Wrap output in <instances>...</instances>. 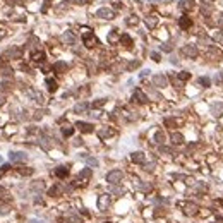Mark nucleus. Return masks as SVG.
<instances>
[{"instance_id": "1", "label": "nucleus", "mask_w": 223, "mask_h": 223, "mask_svg": "<svg viewBox=\"0 0 223 223\" xmlns=\"http://www.w3.org/2000/svg\"><path fill=\"white\" fill-rule=\"evenodd\" d=\"M122 179H124L122 170H112V172L106 173V182L112 184V185H117L119 182H122Z\"/></svg>"}, {"instance_id": "2", "label": "nucleus", "mask_w": 223, "mask_h": 223, "mask_svg": "<svg viewBox=\"0 0 223 223\" xmlns=\"http://www.w3.org/2000/svg\"><path fill=\"white\" fill-rule=\"evenodd\" d=\"M96 17H100V19H106V21H112L115 17V12L108 7H101V9L96 10Z\"/></svg>"}, {"instance_id": "3", "label": "nucleus", "mask_w": 223, "mask_h": 223, "mask_svg": "<svg viewBox=\"0 0 223 223\" xmlns=\"http://www.w3.org/2000/svg\"><path fill=\"white\" fill-rule=\"evenodd\" d=\"M153 84L156 88H167L168 86V77L165 74H154L153 76Z\"/></svg>"}, {"instance_id": "4", "label": "nucleus", "mask_w": 223, "mask_h": 223, "mask_svg": "<svg viewBox=\"0 0 223 223\" xmlns=\"http://www.w3.org/2000/svg\"><path fill=\"white\" fill-rule=\"evenodd\" d=\"M4 55L7 59H10V60H16V59H21L22 57V50H21V46H10Z\"/></svg>"}, {"instance_id": "5", "label": "nucleus", "mask_w": 223, "mask_h": 223, "mask_svg": "<svg viewBox=\"0 0 223 223\" xmlns=\"http://www.w3.org/2000/svg\"><path fill=\"white\" fill-rule=\"evenodd\" d=\"M82 41H84V45H86L88 48H93V46H96V45H98V38L93 34L91 31H89V33H84Z\"/></svg>"}, {"instance_id": "6", "label": "nucleus", "mask_w": 223, "mask_h": 223, "mask_svg": "<svg viewBox=\"0 0 223 223\" xmlns=\"http://www.w3.org/2000/svg\"><path fill=\"white\" fill-rule=\"evenodd\" d=\"M182 53L185 57H189V59H196L197 57V46L196 45H185L182 48Z\"/></svg>"}, {"instance_id": "7", "label": "nucleus", "mask_w": 223, "mask_h": 223, "mask_svg": "<svg viewBox=\"0 0 223 223\" xmlns=\"http://www.w3.org/2000/svg\"><path fill=\"white\" fill-rule=\"evenodd\" d=\"M28 156H26V153H22V151H10L9 154V160L12 163H21V162H24Z\"/></svg>"}, {"instance_id": "8", "label": "nucleus", "mask_w": 223, "mask_h": 223, "mask_svg": "<svg viewBox=\"0 0 223 223\" xmlns=\"http://www.w3.org/2000/svg\"><path fill=\"white\" fill-rule=\"evenodd\" d=\"M208 57L211 59V60H222L223 59V51L218 48V46H211L209 50H208Z\"/></svg>"}, {"instance_id": "9", "label": "nucleus", "mask_w": 223, "mask_h": 223, "mask_svg": "<svg viewBox=\"0 0 223 223\" xmlns=\"http://www.w3.org/2000/svg\"><path fill=\"white\" fill-rule=\"evenodd\" d=\"M108 206H110V197H108V194L100 196V199H98V208H100V211H106Z\"/></svg>"}, {"instance_id": "10", "label": "nucleus", "mask_w": 223, "mask_h": 223, "mask_svg": "<svg viewBox=\"0 0 223 223\" xmlns=\"http://www.w3.org/2000/svg\"><path fill=\"white\" fill-rule=\"evenodd\" d=\"M184 213L187 216H194L197 213V204L196 203H184Z\"/></svg>"}, {"instance_id": "11", "label": "nucleus", "mask_w": 223, "mask_h": 223, "mask_svg": "<svg viewBox=\"0 0 223 223\" xmlns=\"http://www.w3.org/2000/svg\"><path fill=\"white\" fill-rule=\"evenodd\" d=\"M76 127L79 129L81 132H84V134H88V132H93L94 131V127H93L91 124H88V122H76Z\"/></svg>"}, {"instance_id": "12", "label": "nucleus", "mask_w": 223, "mask_h": 223, "mask_svg": "<svg viewBox=\"0 0 223 223\" xmlns=\"http://www.w3.org/2000/svg\"><path fill=\"white\" fill-rule=\"evenodd\" d=\"M132 98H134V100H136L137 103H141V105L148 103V96H146V94L142 93V89H136V91H134V96H132Z\"/></svg>"}, {"instance_id": "13", "label": "nucleus", "mask_w": 223, "mask_h": 223, "mask_svg": "<svg viewBox=\"0 0 223 223\" xmlns=\"http://www.w3.org/2000/svg\"><path fill=\"white\" fill-rule=\"evenodd\" d=\"M62 41H64L65 45H74V43H76V36H74V33H72V31H65V33L62 34Z\"/></svg>"}, {"instance_id": "14", "label": "nucleus", "mask_w": 223, "mask_h": 223, "mask_svg": "<svg viewBox=\"0 0 223 223\" xmlns=\"http://www.w3.org/2000/svg\"><path fill=\"white\" fill-rule=\"evenodd\" d=\"M211 113H213L214 117H222L223 115V101L213 103L211 105Z\"/></svg>"}, {"instance_id": "15", "label": "nucleus", "mask_w": 223, "mask_h": 223, "mask_svg": "<svg viewBox=\"0 0 223 223\" xmlns=\"http://www.w3.org/2000/svg\"><path fill=\"white\" fill-rule=\"evenodd\" d=\"M179 26H180V29H189V28L192 26V19L187 17V16H182V17L179 19Z\"/></svg>"}, {"instance_id": "16", "label": "nucleus", "mask_w": 223, "mask_h": 223, "mask_svg": "<svg viewBox=\"0 0 223 223\" xmlns=\"http://www.w3.org/2000/svg\"><path fill=\"white\" fill-rule=\"evenodd\" d=\"M55 175H57L59 179H65V177L69 175V167H65V165L57 167V168H55Z\"/></svg>"}, {"instance_id": "17", "label": "nucleus", "mask_w": 223, "mask_h": 223, "mask_svg": "<svg viewBox=\"0 0 223 223\" xmlns=\"http://www.w3.org/2000/svg\"><path fill=\"white\" fill-rule=\"evenodd\" d=\"M91 175H93L91 168H84V170L77 175V180H79V182H86V180H89V179H91Z\"/></svg>"}, {"instance_id": "18", "label": "nucleus", "mask_w": 223, "mask_h": 223, "mask_svg": "<svg viewBox=\"0 0 223 223\" xmlns=\"http://www.w3.org/2000/svg\"><path fill=\"white\" fill-rule=\"evenodd\" d=\"M144 160H146V156H144L142 151H136V153L131 154V162L132 163H144Z\"/></svg>"}, {"instance_id": "19", "label": "nucleus", "mask_w": 223, "mask_h": 223, "mask_svg": "<svg viewBox=\"0 0 223 223\" xmlns=\"http://www.w3.org/2000/svg\"><path fill=\"white\" fill-rule=\"evenodd\" d=\"M67 69H69L67 62H62V60H60V62H55V64H53V71H55V72H59V74L65 72Z\"/></svg>"}, {"instance_id": "20", "label": "nucleus", "mask_w": 223, "mask_h": 223, "mask_svg": "<svg viewBox=\"0 0 223 223\" xmlns=\"http://www.w3.org/2000/svg\"><path fill=\"white\" fill-rule=\"evenodd\" d=\"M26 93L29 94V96L33 98V100H36V101L40 103V105H43V101H45V100H43V94H41V93L34 91V89H26Z\"/></svg>"}, {"instance_id": "21", "label": "nucleus", "mask_w": 223, "mask_h": 223, "mask_svg": "<svg viewBox=\"0 0 223 223\" xmlns=\"http://www.w3.org/2000/svg\"><path fill=\"white\" fill-rule=\"evenodd\" d=\"M194 7V0H180L179 2V9L180 10H191Z\"/></svg>"}, {"instance_id": "22", "label": "nucleus", "mask_w": 223, "mask_h": 223, "mask_svg": "<svg viewBox=\"0 0 223 223\" xmlns=\"http://www.w3.org/2000/svg\"><path fill=\"white\" fill-rule=\"evenodd\" d=\"M144 22H146V26H148L149 29H153V28L158 24V17H156V16H148V17L144 19Z\"/></svg>"}, {"instance_id": "23", "label": "nucleus", "mask_w": 223, "mask_h": 223, "mask_svg": "<svg viewBox=\"0 0 223 223\" xmlns=\"http://www.w3.org/2000/svg\"><path fill=\"white\" fill-rule=\"evenodd\" d=\"M33 168H29V167H19L17 168V173H19L21 177H29V175H33Z\"/></svg>"}, {"instance_id": "24", "label": "nucleus", "mask_w": 223, "mask_h": 223, "mask_svg": "<svg viewBox=\"0 0 223 223\" xmlns=\"http://www.w3.org/2000/svg\"><path fill=\"white\" fill-rule=\"evenodd\" d=\"M113 134H115V131H113V129H110V127H105V129H101V131H100V137H101V139H105V137H112Z\"/></svg>"}, {"instance_id": "25", "label": "nucleus", "mask_w": 223, "mask_h": 223, "mask_svg": "<svg viewBox=\"0 0 223 223\" xmlns=\"http://www.w3.org/2000/svg\"><path fill=\"white\" fill-rule=\"evenodd\" d=\"M172 142L173 144H182L184 142V136L180 132H172Z\"/></svg>"}, {"instance_id": "26", "label": "nucleus", "mask_w": 223, "mask_h": 223, "mask_svg": "<svg viewBox=\"0 0 223 223\" xmlns=\"http://www.w3.org/2000/svg\"><path fill=\"white\" fill-rule=\"evenodd\" d=\"M120 43L124 45V46H127V48H129V46H132V38L129 36V34H122V36H120Z\"/></svg>"}, {"instance_id": "27", "label": "nucleus", "mask_w": 223, "mask_h": 223, "mask_svg": "<svg viewBox=\"0 0 223 223\" xmlns=\"http://www.w3.org/2000/svg\"><path fill=\"white\" fill-rule=\"evenodd\" d=\"M46 88H48L50 93H55L57 88H59V86H57V81H55V79H46Z\"/></svg>"}, {"instance_id": "28", "label": "nucleus", "mask_w": 223, "mask_h": 223, "mask_svg": "<svg viewBox=\"0 0 223 223\" xmlns=\"http://www.w3.org/2000/svg\"><path fill=\"white\" fill-rule=\"evenodd\" d=\"M48 194H50L51 197H57V196H60V194H62V185H53L50 191H48Z\"/></svg>"}, {"instance_id": "29", "label": "nucleus", "mask_w": 223, "mask_h": 223, "mask_svg": "<svg viewBox=\"0 0 223 223\" xmlns=\"http://www.w3.org/2000/svg\"><path fill=\"white\" fill-rule=\"evenodd\" d=\"M88 106H89V105H88V103H77V105H76V106H74V112H76V113H82V112H86L88 110Z\"/></svg>"}, {"instance_id": "30", "label": "nucleus", "mask_w": 223, "mask_h": 223, "mask_svg": "<svg viewBox=\"0 0 223 223\" xmlns=\"http://www.w3.org/2000/svg\"><path fill=\"white\" fill-rule=\"evenodd\" d=\"M62 134H64L65 137H71L72 134H74V127H71V125H64V127H62Z\"/></svg>"}, {"instance_id": "31", "label": "nucleus", "mask_w": 223, "mask_h": 223, "mask_svg": "<svg viewBox=\"0 0 223 223\" xmlns=\"http://www.w3.org/2000/svg\"><path fill=\"white\" fill-rule=\"evenodd\" d=\"M86 163H88V167H93V168H96L100 165V162L96 158H93V156H86Z\"/></svg>"}, {"instance_id": "32", "label": "nucleus", "mask_w": 223, "mask_h": 223, "mask_svg": "<svg viewBox=\"0 0 223 223\" xmlns=\"http://www.w3.org/2000/svg\"><path fill=\"white\" fill-rule=\"evenodd\" d=\"M177 79H179V81L182 82V81H187V79H191V74H189V72H179V76H177Z\"/></svg>"}, {"instance_id": "33", "label": "nucleus", "mask_w": 223, "mask_h": 223, "mask_svg": "<svg viewBox=\"0 0 223 223\" xmlns=\"http://www.w3.org/2000/svg\"><path fill=\"white\" fill-rule=\"evenodd\" d=\"M154 141L158 142V144H162V142L165 141V134H163L162 131H158L156 134H154Z\"/></svg>"}, {"instance_id": "34", "label": "nucleus", "mask_w": 223, "mask_h": 223, "mask_svg": "<svg viewBox=\"0 0 223 223\" xmlns=\"http://www.w3.org/2000/svg\"><path fill=\"white\" fill-rule=\"evenodd\" d=\"M110 192L113 194V196H122V194H124V189H122V187H117V185H113V187L110 189Z\"/></svg>"}, {"instance_id": "35", "label": "nucleus", "mask_w": 223, "mask_h": 223, "mask_svg": "<svg viewBox=\"0 0 223 223\" xmlns=\"http://www.w3.org/2000/svg\"><path fill=\"white\" fill-rule=\"evenodd\" d=\"M46 141H48L46 137H41V139H40V144H41V148H43L45 151H48V149H50V142H46Z\"/></svg>"}, {"instance_id": "36", "label": "nucleus", "mask_w": 223, "mask_h": 223, "mask_svg": "<svg viewBox=\"0 0 223 223\" xmlns=\"http://www.w3.org/2000/svg\"><path fill=\"white\" fill-rule=\"evenodd\" d=\"M125 22H127L129 26H136V24L139 22V19H137L136 16H131V17H127V21H125Z\"/></svg>"}, {"instance_id": "37", "label": "nucleus", "mask_w": 223, "mask_h": 223, "mask_svg": "<svg viewBox=\"0 0 223 223\" xmlns=\"http://www.w3.org/2000/svg\"><path fill=\"white\" fill-rule=\"evenodd\" d=\"M0 74H2V76H12V69H10L9 65H7V67H2V69H0Z\"/></svg>"}, {"instance_id": "38", "label": "nucleus", "mask_w": 223, "mask_h": 223, "mask_svg": "<svg viewBox=\"0 0 223 223\" xmlns=\"http://www.w3.org/2000/svg\"><path fill=\"white\" fill-rule=\"evenodd\" d=\"M43 59H45V53H43V51H38L36 55L33 53V60H36V62H43Z\"/></svg>"}, {"instance_id": "39", "label": "nucleus", "mask_w": 223, "mask_h": 223, "mask_svg": "<svg viewBox=\"0 0 223 223\" xmlns=\"http://www.w3.org/2000/svg\"><path fill=\"white\" fill-rule=\"evenodd\" d=\"M137 185H139V189L144 191V192H149V191H151V185H149V184H139V180H137Z\"/></svg>"}, {"instance_id": "40", "label": "nucleus", "mask_w": 223, "mask_h": 223, "mask_svg": "<svg viewBox=\"0 0 223 223\" xmlns=\"http://www.w3.org/2000/svg\"><path fill=\"white\" fill-rule=\"evenodd\" d=\"M0 199H2V201H9V199H10L9 192H7L5 189H0Z\"/></svg>"}, {"instance_id": "41", "label": "nucleus", "mask_w": 223, "mask_h": 223, "mask_svg": "<svg viewBox=\"0 0 223 223\" xmlns=\"http://www.w3.org/2000/svg\"><path fill=\"white\" fill-rule=\"evenodd\" d=\"M64 223H81V220L77 218V216H69V218H65Z\"/></svg>"}, {"instance_id": "42", "label": "nucleus", "mask_w": 223, "mask_h": 223, "mask_svg": "<svg viewBox=\"0 0 223 223\" xmlns=\"http://www.w3.org/2000/svg\"><path fill=\"white\" fill-rule=\"evenodd\" d=\"M199 84L204 88H209V77H199Z\"/></svg>"}, {"instance_id": "43", "label": "nucleus", "mask_w": 223, "mask_h": 223, "mask_svg": "<svg viewBox=\"0 0 223 223\" xmlns=\"http://www.w3.org/2000/svg\"><path fill=\"white\" fill-rule=\"evenodd\" d=\"M0 91H10V84L9 82H0Z\"/></svg>"}, {"instance_id": "44", "label": "nucleus", "mask_w": 223, "mask_h": 223, "mask_svg": "<svg viewBox=\"0 0 223 223\" xmlns=\"http://www.w3.org/2000/svg\"><path fill=\"white\" fill-rule=\"evenodd\" d=\"M105 103H106V100H105V98H101V100H98V101L93 103V108H100V106H103Z\"/></svg>"}, {"instance_id": "45", "label": "nucleus", "mask_w": 223, "mask_h": 223, "mask_svg": "<svg viewBox=\"0 0 223 223\" xmlns=\"http://www.w3.org/2000/svg\"><path fill=\"white\" fill-rule=\"evenodd\" d=\"M115 40H117V29H113L110 34H108V41H110V43H113Z\"/></svg>"}, {"instance_id": "46", "label": "nucleus", "mask_w": 223, "mask_h": 223, "mask_svg": "<svg viewBox=\"0 0 223 223\" xmlns=\"http://www.w3.org/2000/svg\"><path fill=\"white\" fill-rule=\"evenodd\" d=\"M9 168H10V165H2V167H0V179L4 177V173L7 172Z\"/></svg>"}, {"instance_id": "47", "label": "nucleus", "mask_w": 223, "mask_h": 223, "mask_svg": "<svg viewBox=\"0 0 223 223\" xmlns=\"http://www.w3.org/2000/svg\"><path fill=\"white\" fill-rule=\"evenodd\" d=\"M139 65H141V62H139V60H134V62H131V64H129V71H132V69H136V67H139Z\"/></svg>"}, {"instance_id": "48", "label": "nucleus", "mask_w": 223, "mask_h": 223, "mask_svg": "<svg viewBox=\"0 0 223 223\" xmlns=\"http://www.w3.org/2000/svg\"><path fill=\"white\" fill-rule=\"evenodd\" d=\"M33 189H36V191H41V189H43V180H38L36 184H33Z\"/></svg>"}, {"instance_id": "49", "label": "nucleus", "mask_w": 223, "mask_h": 223, "mask_svg": "<svg viewBox=\"0 0 223 223\" xmlns=\"http://www.w3.org/2000/svg\"><path fill=\"white\" fill-rule=\"evenodd\" d=\"M214 81L218 82V84H223V72H218V74H216V77H214Z\"/></svg>"}, {"instance_id": "50", "label": "nucleus", "mask_w": 223, "mask_h": 223, "mask_svg": "<svg viewBox=\"0 0 223 223\" xmlns=\"http://www.w3.org/2000/svg\"><path fill=\"white\" fill-rule=\"evenodd\" d=\"M151 59H153V60H154V62H160V60H162V57H160V53H156V51H153V53H151Z\"/></svg>"}, {"instance_id": "51", "label": "nucleus", "mask_w": 223, "mask_h": 223, "mask_svg": "<svg viewBox=\"0 0 223 223\" xmlns=\"http://www.w3.org/2000/svg\"><path fill=\"white\" fill-rule=\"evenodd\" d=\"M162 50H165V51H170V50H172L170 43H165V45H162Z\"/></svg>"}, {"instance_id": "52", "label": "nucleus", "mask_w": 223, "mask_h": 223, "mask_svg": "<svg viewBox=\"0 0 223 223\" xmlns=\"http://www.w3.org/2000/svg\"><path fill=\"white\" fill-rule=\"evenodd\" d=\"M9 213V208H5V206H0V214H7Z\"/></svg>"}, {"instance_id": "53", "label": "nucleus", "mask_w": 223, "mask_h": 223, "mask_svg": "<svg viewBox=\"0 0 223 223\" xmlns=\"http://www.w3.org/2000/svg\"><path fill=\"white\" fill-rule=\"evenodd\" d=\"M144 168H146V170H148V172H151L153 168H154V163H148V165H146V167H144Z\"/></svg>"}, {"instance_id": "54", "label": "nucleus", "mask_w": 223, "mask_h": 223, "mask_svg": "<svg viewBox=\"0 0 223 223\" xmlns=\"http://www.w3.org/2000/svg\"><path fill=\"white\" fill-rule=\"evenodd\" d=\"M160 151H162V153H172V149H170V148H165V146H162V148H160Z\"/></svg>"}, {"instance_id": "55", "label": "nucleus", "mask_w": 223, "mask_h": 223, "mask_svg": "<svg viewBox=\"0 0 223 223\" xmlns=\"http://www.w3.org/2000/svg\"><path fill=\"white\" fill-rule=\"evenodd\" d=\"M41 117H43V112H36V115H34V119L38 120V119H41Z\"/></svg>"}, {"instance_id": "56", "label": "nucleus", "mask_w": 223, "mask_h": 223, "mask_svg": "<svg viewBox=\"0 0 223 223\" xmlns=\"http://www.w3.org/2000/svg\"><path fill=\"white\" fill-rule=\"evenodd\" d=\"M218 26H220V28L223 29V16L220 17V19H218Z\"/></svg>"}, {"instance_id": "57", "label": "nucleus", "mask_w": 223, "mask_h": 223, "mask_svg": "<svg viewBox=\"0 0 223 223\" xmlns=\"http://www.w3.org/2000/svg\"><path fill=\"white\" fill-rule=\"evenodd\" d=\"M148 74H149V71H142L141 74H139V76H141V77H146V76H148Z\"/></svg>"}, {"instance_id": "58", "label": "nucleus", "mask_w": 223, "mask_h": 223, "mask_svg": "<svg viewBox=\"0 0 223 223\" xmlns=\"http://www.w3.org/2000/svg\"><path fill=\"white\" fill-rule=\"evenodd\" d=\"M4 103H5V98H4V96H2V94H0V106H2V105H4Z\"/></svg>"}, {"instance_id": "59", "label": "nucleus", "mask_w": 223, "mask_h": 223, "mask_svg": "<svg viewBox=\"0 0 223 223\" xmlns=\"http://www.w3.org/2000/svg\"><path fill=\"white\" fill-rule=\"evenodd\" d=\"M74 2H77V4H88V0H74Z\"/></svg>"}, {"instance_id": "60", "label": "nucleus", "mask_w": 223, "mask_h": 223, "mask_svg": "<svg viewBox=\"0 0 223 223\" xmlns=\"http://www.w3.org/2000/svg\"><path fill=\"white\" fill-rule=\"evenodd\" d=\"M29 223H43V222H40V220H29Z\"/></svg>"}, {"instance_id": "61", "label": "nucleus", "mask_w": 223, "mask_h": 223, "mask_svg": "<svg viewBox=\"0 0 223 223\" xmlns=\"http://www.w3.org/2000/svg\"><path fill=\"white\" fill-rule=\"evenodd\" d=\"M148 2H162V0H148Z\"/></svg>"}, {"instance_id": "62", "label": "nucleus", "mask_w": 223, "mask_h": 223, "mask_svg": "<svg viewBox=\"0 0 223 223\" xmlns=\"http://www.w3.org/2000/svg\"><path fill=\"white\" fill-rule=\"evenodd\" d=\"M64 2H74V0H64Z\"/></svg>"}, {"instance_id": "63", "label": "nucleus", "mask_w": 223, "mask_h": 223, "mask_svg": "<svg viewBox=\"0 0 223 223\" xmlns=\"http://www.w3.org/2000/svg\"><path fill=\"white\" fill-rule=\"evenodd\" d=\"M0 163H2V156H0Z\"/></svg>"}, {"instance_id": "64", "label": "nucleus", "mask_w": 223, "mask_h": 223, "mask_svg": "<svg viewBox=\"0 0 223 223\" xmlns=\"http://www.w3.org/2000/svg\"><path fill=\"white\" fill-rule=\"evenodd\" d=\"M106 223H110V222H106Z\"/></svg>"}]
</instances>
